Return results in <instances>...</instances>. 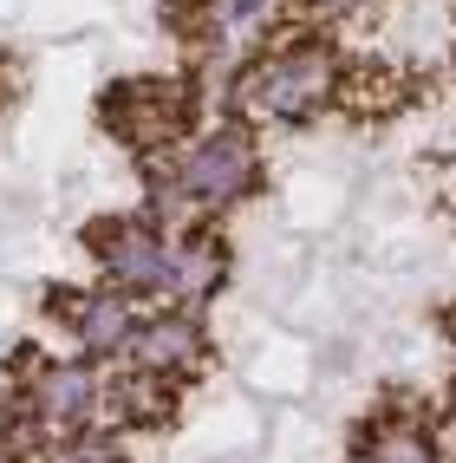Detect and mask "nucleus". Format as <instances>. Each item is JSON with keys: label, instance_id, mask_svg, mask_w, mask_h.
Listing matches in <instances>:
<instances>
[{"label": "nucleus", "instance_id": "9", "mask_svg": "<svg viewBox=\"0 0 456 463\" xmlns=\"http://www.w3.org/2000/svg\"><path fill=\"white\" fill-rule=\"evenodd\" d=\"M52 463H117V457H111L105 444H72V450H59Z\"/></svg>", "mask_w": 456, "mask_h": 463}, {"label": "nucleus", "instance_id": "2", "mask_svg": "<svg viewBox=\"0 0 456 463\" xmlns=\"http://www.w3.org/2000/svg\"><path fill=\"white\" fill-rule=\"evenodd\" d=\"M332 66H326V52H287V59H274L267 72L248 79V91L267 105V111H307L320 91H326Z\"/></svg>", "mask_w": 456, "mask_h": 463}, {"label": "nucleus", "instance_id": "5", "mask_svg": "<svg viewBox=\"0 0 456 463\" xmlns=\"http://www.w3.org/2000/svg\"><path fill=\"white\" fill-rule=\"evenodd\" d=\"M91 373L85 365H52V373L40 379V411L46 418H79V411H91Z\"/></svg>", "mask_w": 456, "mask_h": 463}, {"label": "nucleus", "instance_id": "8", "mask_svg": "<svg viewBox=\"0 0 456 463\" xmlns=\"http://www.w3.org/2000/svg\"><path fill=\"white\" fill-rule=\"evenodd\" d=\"M365 463H431V438L423 430H378Z\"/></svg>", "mask_w": 456, "mask_h": 463}, {"label": "nucleus", "instance_id": "6", "mask_svg": "<svg viewBox=\"0 0 456 463\" xmlns=\"http://www.w3.org/2000/svg\"><path fill=\"white\" fill-rule=\"evenodd\" d=\"M125 300H91V307H79V339L91 353H111L117 339H125Z\"/></svg>", "mask_w": 456, "mask_h": 463}, {"label": "nucleus", "instance_id": "7", "mask_svg": "<svg viewBox=\"0 0 456 463\" xmlns=\"http://www.w3.org/2000/svg\"><path fill=\"white\" fill-rule=\"evenodd\" d=\"M216 274H222L216 241H196V249H182V261L170 268V281H176L182 294H209V288H216Z\"/></svg>", "mask_w": 456, "mask_h": 463}, {"label": "nucleus", "instance_id": "1", "mask_svg": "<svg viewBox=\"0 0 456 463\" xmlns=\"http://www.w3.org/2000/svg\"><path fill=\"white\" fill-rule=\"evenodd\" d=\"M248 176H255V157H248V144L241 137H209L196 144L190 157H182V190L202 196V203H228L248 190Z\"/></svg>", "mask_w": 456, "mask_h": 463}, {"label": "nucleus", "instance_id": "3", "mask_svg": "<svg viewBox=\"0 0 456 463\" xmlns=\"http://www.w3.org/2000/svg\"><path fill=\"white\" fill-rule=\"evenodd\" d=\"M98 241H105V268L117 274L125 288H157V281H170V255H163V241L150 235V229H98Z\"/></svg>", "mask_w": 456, "mask_h": 463}, {"label": "nucleus", "instance_id": "4", "mask_svg": "<svg viewBox=\"0 0 456 463\" xmlns=\"http://www.w3.org/2000/svg\"><path fill=\"white\" fill-rule=\"evenodd\" d=\"M131 346H137L144 365H190L202 353V339H196V326H182V320H157V326H144Z\"/></svg>", "mask_w": 456, "mask_h": 463}]
</instances>
